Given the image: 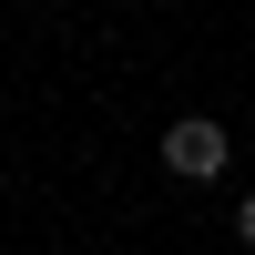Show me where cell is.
<instances>
[{
    "mask_svg": "<svg viewBox=\"0 0 255 255\" xmlns=\"http://www.w3.org/2000/svg\"><path fill=\"white\" fill-rule=\"evenodd\" d=\"M235 235H245V245H255V194H245V204H235Z\"/></svg>",
    "mask_w": 255,
    "mask_h": 255,
    "instance_id": "obj_2",
    "label": "cell"
},
{
    "mask_svg": "<svg viewBox=\"0 0 255 255\" xmlns=\"http://www.w3.org/2000/svg\"><path fill=\"white\" fill-rule=\"evenodd\" d=\"M225 163H235V143H225V123H215V113H184V123H163V174H184V184H215Z\"/></svg>",
    "mask_w": 255,
    "mask_h": 255,
    "instance_id": "obj_1",
    "label": "cell"
}]
</instances>
